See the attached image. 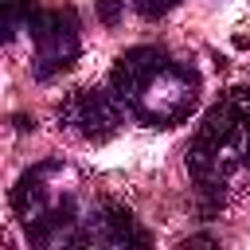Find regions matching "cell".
<instances>
[{
  "mask_svg": "<svg viewBox=\"0 0 250 250\" xmlns=\"http://www.w3.org/2000/svg\"><path fill=\"white\" fill-rule=\"evenodd\" d=\"M55 113L70 133H78L86 141H105L125 121L121 102L113 98V90H74V94H66L59 102Z\"/></svg>",
  "mask_w": 250,
  "mask_h": 250,
  "instance_id": "obj_5",
  "label": "cell"
},
{
  "mask_svg": "<svg viewBox=\"0 0 250 250\" xmlns=\"http://www.w3.org/2000/svg\"><path fill=\"white\" fill-rule=\"evenodd\" d=\"M82 242H98V246H148V234L137 227L133 211L105 199L90 211V219H82Z\"/></svg>",
  "mask_w": 250,
  "mask_h": 250,
  "instance_id": "obj_6",
  "label": "cell"
},
{
  "mask_svg": "<svg viewBox=\"0 0 250 250\" xmlns=\"http://www.w3.org/2000/svg\"><path fill=\"white\" fill-rule=\"evenodd\" d=\"M70 180H74V172L62 160H43V164L27 168L16 180V188H12V211H16V219L27 227L31 219H39L43 211H51L55 203L70 199L74 195Z\"/></svg>",
  "mask_w": 250,
  "mask_h": 250,
  "instance_id": "obj_4",
  "label": "cell"
},
{
  "mask_svg": "<svg viewBox=\"0 0 250 250\" xmlns=\"http://www.w3.org/2000/svg\"><path fill=\"white\" fill-rule=\"evenodd\" d=\"M129 4H133L137 16H145V20H160V16H168L180 0H129Z\"/></svg>",
  "mask_w": 250,
  "mask_h": 250,
  "instance_id": "obj_8",
  "label": "cell"
},
{
  "mask_svg": "<svg viewBox=\"0 0 250 250\" xmlns=\"http://www.w3.org/2000/svg\"><path fill=\"white\" fill-rule=\"evenodd\" d=\"M250 156V86H230L199 121L188 145V172L207 195V211L223 199V184Z\"/></svg>",
  "mask_w": 250,
  "mask_h": 250,
  "instance_id": "obj_2",
  "label": "cell"
},
{
  "mask_svg": "<svg viewBox=\"0 0 250 250\" xmlns=\"http://www.w3.org/2000/svg\"><path fill=\"white\" fill-rule=\"evenodd\" d=\"M31 39H35L31 70H35L39 82L70 70L78 62V51H82L78 12L74 8H39L35 20H31Z\"/></svg>",
  "mask_w": 250,
  "mask_h": 250,
  "instance_id": "obj_3",
  "label": "cell"
},
{
  "mask_svg": "<svg viewBox=\"0 0 250 250\" xmlns=\"http://www.w3.org/2000/svg\"><path fill=\"white\" fill-rule=\"evenodd\" d=\"M94 8H98V20L105 27H117L121 23V12H125V0H94Z\"/></svg>",
  "mask_w": 250,
  "mask_h": 250,
  "instance_id": "obj_9",
  "label": "cell"
},
{
  "mask_svg": "<svg viewBox=\"0 0 250 250\" xmlns=\"http://www.w3.org/2000/svg\"><path fill=\"white\" fill-rule=\"evenodd\" d=\"M39 4L35 0H0V43H12L23 27H31Z\"/></svg>",
  "mask_w": 250,
  "mask_h": 250,
  "instance_id": "obj_7",
  "label": "cell"
},
{
  "mask_svg": "<svg viewBox=\"0 0 250 250\" xmlns=\"http://www.w3.org/2000/svg\"><path fill=\"white\" fill-rule=\"evenodd\" d=\"M109 90L145 125L168 129L191 117L199 102V74L164 55L160 47H133L113 62Z\"/></svg>",
  "mask_w": 250,
  "mask_h": 250,
  "instance_id": "obj_1",
  "label": "cell"
}]
</instances>
